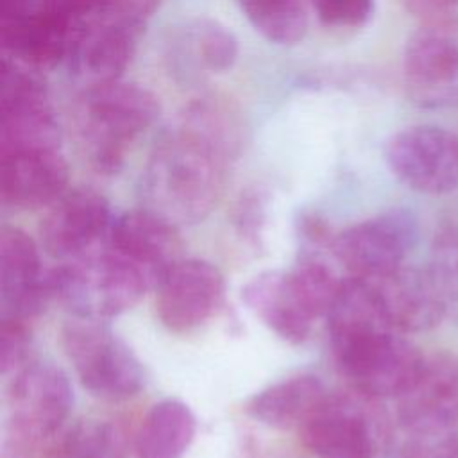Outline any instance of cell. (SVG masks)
<instances>
[{
	"label": "cell",
	"instance_id": "21",
	"mask_svg": "<svg viewBox=\"0 0 458 458\" xmlns=\"http://www.w3.org/2000/svg\"><path fill=\"white\" fill-rule=\"evenodd\" d=\"M79 29V25L38 7L13 23L0 25L4 55L36 70L54 68L68 59Z\"/></svg>",
	"mask_w": 458,
	"mask_h": 458
},
{
	"label": "cell",
	"instance_id": "34",
	"mask_svg": "<svg viewBox=\"0 0 458 458\" xmlns=\"http://www.w3.org/2000/svg\"><path fill=\"white\" fill-rule=\"evenodd\" d=\"M399 4L415 16H422L426 20L442 18L451 7L458 4V0H399Z\"/></svg>",
	"mask_w": 458,
	"mask_h": 458
},
{
	"label": "cell",
	"instance_id": "27",
	"mask_svg": "<svg viewBox=\"0 0 458 458\" xmlns=\"http://www.w3.org/2000/svg\"><path fill=\"white\" fill-rule=\"evenodd\" d=\"M250 25L277 45L299 43L308 29L302 0H238Z\"/></svg>",
	"mask_w": 458,
	"mask_h": 458
},
{
	"label": "cell",
	"instance_id": "32",
	"mask_svg": "<svg viewBox=\"0 0 458 458\" xmlns=\"http://www.w3.org/2000/svg\"><path fill=\"white\" fill-rule=\"evenodd\" d=\"M234 222L240 227V233L258 243L261 234V225L265 222V195L263 191L250 188L243 191L234 208Z\"/></svg>",
	"mask_w": 458,
	"mask_h": 458
},
{
	"label": "cell",
	"instance_id": "26",
	"mask_svg": "<svg viewBox=\"0 0 458 458\" xmlns=\"http://www.w3.org/2000/svg\"><path fill=\"white\" fill-rule=\"evenodd\" d=\"M118 431L104 420L66 424L45 447L41 458H120Z\"/></svg>",
	"mask_w": 458,
	"mask_h": 458
},
{
	"label": "cell",
	"instance_id": "28",
	"mask_svg": "<svg viewBox=\"0 0 458 458\" xmlns=\"http://www.w3.org/2000/svg\"><path fill=\"white\" fill-rule=\"evenodd\" d=\"M426 268L440 295L445 318L458 324V224H442L435 231Z\"/></svg>",
	"mask_w": 458,
	"mask_h": 458
},
{
	"label": "cell",
	"instance_id": "1",
	"mask_svg": "<svg viewBox=\"0 0 458 458\" xmlns=\"http://www.w3.org/2000/svg\"><path fill=\"white\" fill-rule=\"evenodd\" d=\"M231 163L220 150L177 125L157 141L147 161V209L175 227L204 220L224 193Z\"/></svg>",
	"mask_w": 458,
	"mask_h": 458
},
{
	"label": "cell",
	"instance_id": "24",
	"mask_svg": "<svg viewBox=\"0 0 458 458\" xmlns=\"http://www.w3.org/2000/svg\"><path fill=\"white\" fill-rule=\"evenodd\" d=\"M177 125L199 136L231 161L238 159L247 141L243 113L222 95H200L188 102Z\"/></svg>",
	"mask_w": 458,
	"mask_h": 458
},
{
	"label": "cell",
	"instance_id": "5",
	"mask_svg": "<svg viewBox=\"0 0 458 458\" xmlns=\"http://www.w3.org/2000/svg\"><path fill=\"white\" fill-rule=\"evenodd\" d=\"M50 272L54 297L82 318L102 320L120 315L154 288L143 270L106 240Z\"/></svg>",
	"mask_w": 458,
	"mask_h": 458
},
{
	"label": "cell",
	"instance_id": "9",
	"mask_svg": "<svg viewBox=\"0 0 458 458\" xmlns=\"http://www.w3.org/2000/svg\"><path fill=\"white\" fill-rule=\"evenodd\" d=\"M417 236V218L410 211L388 209L336 233L331 249L351 277L372 279L404 265Z\"/></svg>",
	"mask_w": 458,
	"mask_h": 458
},
{
	"label": "cell",
	"instance_id": "31",
	"mask_svg": "<svg viewBox=\"0 0 458 458\" xmlns=\"http://www.w3.org/2000/svg\"><path fill=\"white\" fill-rule=\"evenodd\" d=\"M311 7L326 27L358 29L374 13V0H310Z\"/></svg>",
	"mask_w": 458,
	"mask_h": 458
},
{
	"label": "cell",
	"instance_id": "12",
	"mask_svg": "<svg viewBox=\"0 0 458 458\" xmlns=\"http://www.w3.org/2000/svg\"><path fill=\"white\" fill-rule=\"evenodd\" d=\"M143 34V20L113 7L86 21L66 59L72 73L86 86L120 81Z\"/></svg>",
	"mask_w": 458,
	"mask_h": 458
},
{
	"label": "cell",
	"instance_id": "8",
	"mask_svg": "<svg viewBox=\"0 0 458 458\" xmlns=\"http://www.w3.org/2000/svg\"><path fill=\"white\" fill-rule=\"evenodd\" d=\"M4 55L0 79V152L59 148L61 131L38 73Z\"/></svg>",
	"mask_w": 458,
	"mask_h": 458
},
{
	"label": "cell",
	"instance_id": "23",
	"mask_svg": "<svg viewBox=\"0 0 458 458\" xmlns=\"http://www.w3.org/2000/svg\"><path fill=\"white\" fill-rule=\"evenodd\" d=\"M329 392L313 374H295L256 392L245 413L276 429H301Z\"/></svg>",
	"mask_w": 458,
	"mask_h": 458
},
{
	"label": "cell",
	"instance_id": "35",
	"mask_svg": "<svg viewBox=\"0 0 458 458\" xmlns=\"http://www.w3.org/2000/svg\"><path fill=\"white\" fill-rule=\"evenodd\" d=\"M39 7V0H0V25L13 23Z\"/></svg>",
	"mask_w": 458,
	"mask_h": 458
},
{
	"label": "cell",
	"instance_id": "18",
	"mask_svg": "<svg viewBox=\"0 0 458 458\" xmlns=\"http://www.w3.org/2000/svg\"><path fill=\"white\" fill-rule=\"evenodd\" d=\"M68 177V165L59 148L0 152V197L5 206H50L66 191Z\"/></svg>",
	"mask_w": 458,
	"mask_h": 458
},
{
	"label": "cell",
	"instance_id": "3",
	"mask_svg": "<svg viewBox=\"0 0 458 458\" xmlns=\"http://www.w3.org/2000/svg\"><path fill=\"white\" fill-rule=\"evenodd\" d=\"M336 370L349 390L372 399H397L415 381L426 354L383 324L327 329Z\"/></svg>",
	"mask_w": 458,
	"mask_h": 458
},
{
	"label": "cell",
	"instance_id": "16",
	"mask_svg": "<svg viewBox=\"0 0 458 458\" xmlns=\"http://www.w3.org/2000/svg\"><path fill=\"white\" fill-rule=\"evenodd\" d=\"M52 293V272L45 270L36 242L21 229L0 231V306L2 317L30 320Z\"/></svg>",
	"mask_w": 458,
	"mask_h": 458
},
{
	"label": "cell",
	"instance_id": "19",
	"mask_svg": "<svg viewBox=\"0 0 458 458\" xmlns=\"http://www.w3.org/2000/svg\"><path fill=\"white\" fill-rule=\"evenodd\" d=\"M174 224L145 208L114 218L106 242L141 268L156 288L166 270L181 259Z\"/></svg>",
	"mask_w": 458,
	"mask_h": 458
},
{
	"label": "cell",
	"instance_id": "30",
	"mask_svg": "<svg viewBox=\"0 0 458 458\" xmlns=\"http://www.w3.org/2000/svg\"><path fill=\"white\" fill-rule=\"evenodd\" d=\"M403 435L394 458H458V429Z\"/></svg>",
	"mask_w": 458,
	"mask_h": 458
},
{
	"label": "cell",
	"instance_id": "4",
	"mask_svg": "<svg viewBox=\"0 0 458 458\" xmlns=\"http://www.w3.org/2000/svg\"><path fill=\"white\" fill-rule=\"evenodd\" d=\"M73 392L54 363L30 360L9 379L7 428L2 458H41L48 442L68 424Z\"/></svg>",
	"mask_w": 458,
	"mask_h": 458
},
{
	"label": "cell",
	"instance_id": "20",
	"mask_svg": "<svg viewBox=\"0 0 458 458\" xmlns=\"http://www.w3.org/2000/svg\"><path fill=\"white\" fill-rule=\"evenodd\" d=\"M242 299L272 333L293 345L310 336L317 320L304 304L288 270L258 274L242 288Z\"/></svg>",
	"mask_w": 458,
	"mask_h": 458
},
{
	"label": "cell",
	"instance_id": "15",
	"mask_svg": "<svg viewBox=\"0 0 458 458\" xmlns=\"http://www.w3.org/2000/svg\"><path fill=\"white\" fill-rule=\"evenodd\" d=\"M113 220L109 202L97 190H66L39 224L41 247L59 261L73 259L100 245Z\"/></svg>",
	"mask_w": 458,
	"mask_h": 458
},
{
	"label": "cell",
	"instance_id": "7",
	"mask_svg": "<svg viewBox=\"0 0 458 458\" xmlns=\"http://www.w3.org/2000/svg\"><path fill=\"white\" fill-rule=\"evenodd\" d=\"M377 401L354 390L327 394L299 429L304 447L315 458H376L386 437Z\"/></svg>",
	"mask_w": 458,
	"mask_h": 458
},
{
	"label": "cell",
	"instance_id": "14",
	"mask_svg": "<svg viewBox=\"0 0 458 458\" xmlns=\"http://www.w3.org/2000/svg\"><path fill=\"white\" fill-rule=\"evenodd\" d=\"M403 433H442L458 428V354H426L419 376L397 399Z\"/></svg>",
	"mask_w": 458,
	"mask_h": 458
},
{
	"label": "cell",
	"instance_id": "11",
	"mask_svg": "<svg viewBox=\"0 0 458 458\" xmlns=\"http://www.w3.org/2000/svg\"><path fill=\"white\" fill-rule=\"evenodd\" d=\"M394 177L424 195H447L458 188V134L438 125H410L385 145Z\"/></svg>",
	"mask_w": 458,
	"mask_h": 458
},
{
	"label": "cell",
	"instance_id": "22",
	"mask_svg": "<svg viewBox=\"0 0 458 458\" xmlns=\"http://www.w3.org/2000/svg\"><path fill=\"white\" fill-rule=\"evenodd\" d=\"M170 50L174 68L184 75L229 72L240 54L233 30L206 16L184 21L172 36Z\"/></svg>",
	"mask_w": 458,
	"mask_h": 458
},
{
	"label": "cell",
	"instance_id": "29",
	"mask_svg": "<svg viewBox=\"0 0 458 458\" xmlns=\"http://www.w3.org/2000/svg\"><path fill=\"white\" fill-rule=\"evenodd\" d=\"M30 361L29 320L2 317L0 326V369L2 374H14Z\"/></svg>",
	"mask_w": 458,
	"mask_h": 458
},
{
	"label": "cell",
	"instance_id": "10",
	"mask_svg": "<svg viewBox=\"0 0 458 458\" xmlns=\"http://www.w3.org/2000/svg\"><path fill=\"white\" fill-rule=\"evenodd\" d=\"M403 81L422 107L458 106V21L428 20L406 41Z\"/></svg>",
	"mask_w": 458,
	"mask_h": 458
},
{
	"label": "cell",
	"instance_id": "17",
	"mask_svg": "<svg viewBox=\"0 0 458 458\" xmlns=\"http://www.w3.org/2000/svg\"><path fill=\"white\" fill-rule=\"evenodd\" d=\"M363 281L369 283L385 322L394 331L403 335L426 333L445 318L428 268L404 263L385 276Z\"/></svg>",
	"mask_w": 458,
	"mask_h": 458
},
{
	"label": "cell",
	"instance_id": "33",
	"mask_svg": "<svg viewBox=\"0 0 458 458\" xmlns=\"http://www.w3.org/2000/svg\"><path fill=\"white\" fill-rule=\"evenodd\" d=\"M39 7L47 9L79 27L111 7V0H39Z\"/></svg>",
	"mask_w": 458,
	"mask_h": 458
},
{
	"label": "cell",
	"instance_id": "2",
	"mask_svg": "<svg viewBox=\"0 0 458 458\" xmlns=\"http://www.w3.org/2000/svg\"><path fill=\"white\" fill-rule=\"evenodd\" d=\"M157 116V98L147 88L122 79L86 86L73 107L79 147L89 166L104 175L122 170L131 145Z\"/></svg>",
	"mask_w": 458,
	"mask_h": 458
},
{
	"label": "cell",
	"instance_id": "13",
	"mask_svg": "<svg viewBox=\"0 0 458 458\" xmlns=\"http://www.w3.org/2000/svg\"><path fill=\"white\" fill-rule=\"evenodd\" d=\"M225 281L209 261L190 258L174 263L156 286V315L172 333H191L222 306Z\"/></svg>",
	"mask_w": 458,
	"mask_h": 458
},
{
	"label": "cell",
	"instance_id": "36",
	"mask_svg": "<svg viewBox=\"0 0 458 458\" xmlns=\"http://www.w3.org/2000/svg\"><path fill=\"white\" fill-rule=\"evenodd\" d=\"M161 0H111V7L123 13L145 20L154 9L159 5Z\"/></svg>",
	"mask_w": 458,
	"mask_h": 458
},
{
	"label": "cell",
	"instance_id": "6",
	"mask_svg": "<svg viewBox=\"0 0 458 458\" xmlns=\"http://www.w3.org/2000/svg\"><path fill=\"white\" fill-rule=\"evenodd\" d=\"M61 345L81 385L104 401L134 397L145 383L141 361L107 326L75 317L61 329Z\"/></svg>",
	"mask_w": 458,
	"mask_h": 458
},
{
	"label": "cell",
	"instance_id": "25",
	"mask_svg": "<svg viewBox=\"0 0 458 458\" xmlns=\"http://www.w3.org/2000/svg\"><path fill=\"white\" fill-rule=\"evenodd\" d=\"M197 433V419L179 399H165L150 406L136 431L138 458H182Z\"/></svg>",
	"mask_w": 458,
	"mask_h": 458
}]
</instances>
